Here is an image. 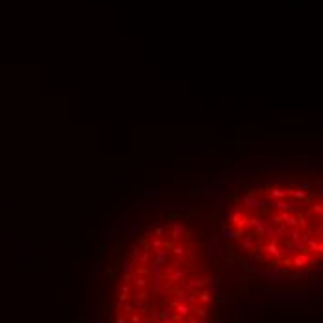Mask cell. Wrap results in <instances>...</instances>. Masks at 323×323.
<instances>
[{
  "label": "cell",
  "mask_w": 323,
  "mask_h": 323,
  "mask_svg": "<svg viewBox=\"0 0 323 323\" xmlns=\"http://www.w3.org/2000/svg\"><path fill=\"white\" fill-rule=\"evenodd\" d=\"M217 288L203 238L184 221L156 223L132 242L113 290V323H210Z\"/></svg>",
  "instance_id": "obj_1"
},
{
  "label": "cell",
  "mask_w": 323,
  "mask_h": 323,
  "mask_svg": "<svg viewBox=\"0 0 323 323\" xmlns=\"http://www.w3.org/2000/svg\"><path fill=\"white\" fill-rule=\"evenodd\" d=\"M321 193L301 180L247 189L225 217L232 245L264 271L297 277L321 266Z\"/></svg>",
  "instance_id": "obj_2"
}]
</instances>
